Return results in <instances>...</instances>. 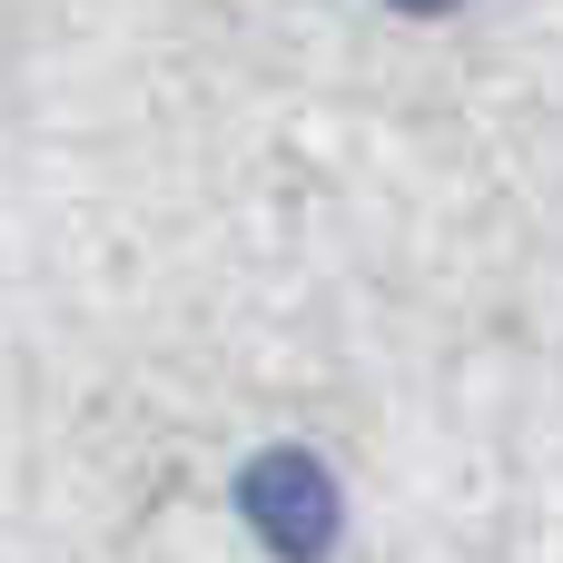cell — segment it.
<instances>
[{
	"instance_id": "1",
	"label": "cell",
	"mask_w": 563,
	"mask_h": 563,
	"mask_svg": "<svg viewBox=\"0 0 563 563\" xmlns=\"http://www.w3.org/2000/svg\"><path fill=\"white\" fill-rule=\"evenodd\" d=\"M396 10H455V0H396Z\"/></svg>"
}]
</instances>
